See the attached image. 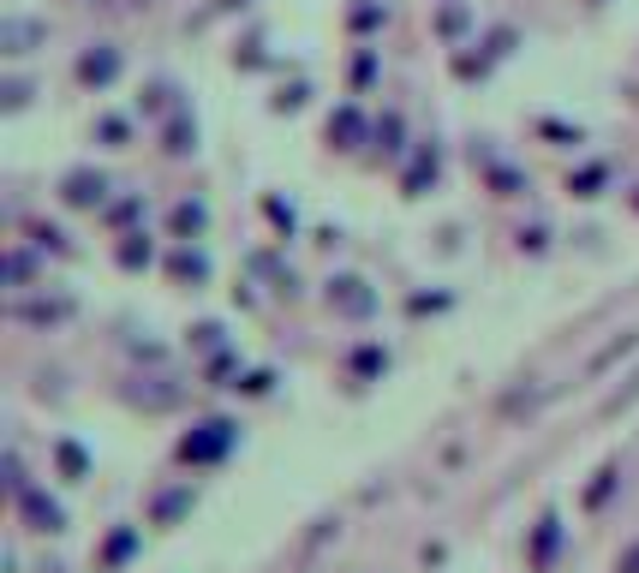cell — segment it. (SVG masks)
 <instances>
[{"instance_id": "6da1fadb", "label": "cell", "mask_w": 639, "mask_h": 573, "mask_svg": "<svg viewBox=\"0 0 639 573\" xmlns=\"http://www.w3.org/2000/svg\"><path fill=\"white\" fill-rule=\"evenodd\" d=\"M234 442H239V430L227 425V418H203V425H191V437L180 442V461L186 466H215Z\"/></svg>"}, {"instance_id": "7a4b0ae2", "label": "cell", "mask_w": 639, "mask_h": 573, "mask_svg": "<svg viewBox=\"0 0 639 573\" xmlns=\"http://www.w3.org/2000/svg\"><path fill=\"white\" fill-rule=\"evenodd\" d=\"M60 198H67L72 210H96V203L108 198V180H102L96 168H72L67 180H60Z\"/></svg>"}, {"instance_id": "3957f363", "label": "cell", "mask_w": 639, "mask_h": 573, "mask_svg": "<svg viewBox=\"0 0 639 573\" xmlns=\"http://www.w3.org/2000/svg\"><path fill=\"white\" fill-rule=\"evenodd\" d=\"M114 79H120V48L96 43L91 55L79 60V84H91V91H102V84H114Z\"/></svg>"}, {"instance_id": "277c9868", "label": "cell", "mask_w": 639, "mask_h": 573, "mask_svg": "<svg viewBox=\"0 0 639 573\" xmlns=\"http://www.w3.org/2000/svg\"><path fill=\"white\" fill-rule=\"evenodd\" d=\"M329 305H341V311H347V317H365L377 299H370V293H365V282H353V275H341V282H329Z\"/></svg>"}, {"instance_id": "5b68a950", "label": "cell", "mask_w": 639, "mask_h": 573, "mask_svg": "<svg viewBox=\"0 0 639 573\" xmlns=\"http://www.w3.org/2000/svg\"><path fill=\"white\" fill-rule=\"evenodd\" d=\"M19 508H24V520H31V532H60V508L48 502V496L19 490Z\"/></svg>"}, {"instance_id": "8992f818", "label": "cell", "mask_w": 639, "mask_h": 573, "mask_svg": "<svg viewBox=\"0 0 639 573\" xmlns=\"http://www.w3.org/2000/svg\"><path fill=\"white\" fill-rule=\"evenodd\" d=\"M359 138H365L359 108H335V114H329V144H335V150H353Z\"/></svg>"}, {"instance_id": "52a82bcc", "label": "cell", "mask_w": 639, "mask_h": 573, "mask_svg": "<svg viewBox=\"0 0 639 573\" xmlns=\"http://www.w3.org/2000/svg\"><path fill=\"white\" fill-rule=\"evenodd\" d=\"M556 544H561V520H539V532H532V568H549L556 562Z\"/></svg>"}, {"instance_id": "ba28073f", "label": "cell", "mask_w": 639, "mask_h": 573, "mask_svg": "<svg viewBox=\"0 0 639 573\" xmlns=\"http://www.w3.org/2000/svg\"><path fill=\"white\" fill-rule=\"evenodd\" d=\"M168 270H174V282H210V258H203V251H174L168 258Z\"/></svg>"}, {"instance_id": "9c48e42d", "label": "cell", "mask_w": 639, "mask_h": 573, "mask_svg": "<svg viewBox=\"0 0 639 573\" xmlns=\"http://www.w3.org/2000/svg\"><path fill=\"white\" fill-rule=\"evenodd\" d=\"M437 168H442V156H437V144H425L413 156V168H406V191H425L430 180H437Z\"/></svg>"}, {"instance_id": "30bf717a", "label": "cell", "mask_w": 639, "mask_h": 573, "mask_svg": "<svg viewBox=\"0 0 639 573\" xmlns=\"http://www.w3.org/2000/svg\"><path fill=\"white\" fill-rule=\"evenodd\" d=\"M36 36H43V31H36L31 19H7V24H0V48H7V55H24Z\"/></svg>"}, {"instance_id": "8fae6325", "label": "cell", "mask_w": 639, "mask_h": 573, "mask_svg": "<svg viewBox=\"0 0 639 573\" xmlns=\"http://www.w3.org/2000/svg\"><path fill=\"white\" fill-rule=\"evenodd\" d=\"M203 222H210V210H203V203H174V234H180V239L203 234Z\"/></svg>"}, {"instance_id": "7c38bea8", "label": "cell", "mask_w": 639, "mask_h": 573, "mask_svg": "<svg viewBox=\"0 0 639 573\" xmlns=\"http://www.w3.org/2000/svg\"><path fill=\"white\" fill-rule=\"evenodd\" d=\"M150 258H156V246H150L144 234H126V246H120V263H126V270H150Z\"/></svg>"}, {"instance_id": "4fadbf2b", "label": "cell", "mask_w": 639, "mask_h": 573, "mask_svg": "<svg viewBox=\"0 0 639 573\" xmlns=\"http://www.w3.org/2000/svg\"><path fill=\"white\" fill-rule=\"evenodd\" d=\"M60 473H67V478H84V473H91V461H84V449H79V442H60Z\"/></svg>"}, {"instance_id": "5bb4252c", "label": "cell", "mask_w": 639, "mask_h": 573, "mask_svg": "<svg viewBox=\"0 0 639 573\" xmlns=\"http://www.w3.org/2000/svg\"><path fill=\"white\" fill-rule=\"evenodd\" d=\"M180 508H191V490H168V496L156 502V526H168V520L180 514Z\"/></svg>"}, {"instance_id": "9a60e30c", "label": "cell", "mask_w": 639, "mask_h": 573, "mask_svg": "<svg viewBox=\"0 0 639 573\" xmlns=\"http://www.w3.org/2000/svg\"><path fill=\"white\" fill-rule=\"evenodd\" d=\"M191 138H198V126H191L186 114H180V120L168 126V150H174V156H186V150H191Z\"/></svg>"}, {"instance_id": "2e32d148", "label": "cell", "mask_w": 639, "mask_h": 573, "mask_svg": "<svg viewBox=\"0 0 639 573\" xmlns=\"http://www.w3.org/2000/svg\"><path fill=\"white\" fill-rule=\"evenodd\" d=\"M610 484H616V466H604V473H597V484H592V490H585V508H604Z\"/></svg>"}, {"instance_id": "e0dca14e", "label": "cell", "mask_w": 639, "mask_h": 573, "mask_svg": "<svg viewBox=\"0 0 639 573\" xmlns=\"http://www.w3.org/2000/svg\"><path fill=\"white\" fill-rule=\"evenodd\" d=\"M377 138H382V150H401V114H382Z\"/></svg>"}, {"instance_id": "ac0fdd59", "label": "cell", "mask_w": 639, "mask_h": 573, "mask_svg": "<svg viewBox=\"0 0 639 573\" xmlns=\"http://www.w3.org/2000/svg\"><path fill=\"white\" fill-rule=\"evenodd\" d=\"M132 544H138V532H114V538H108V562H126Z\"/></svg>"}, {"instance_id": "d6986e66", "label": "cell", "mask_w": 639, "mask_h": 573, "mask_svg": "<svg viewBox=\"0 0 639 573\" xmlns=\"http://www.w3.org/2000/svg\"><path fill=\"white\" fill-rule=\"evenodd\" d=\"M597 186H604V168H585V174H580V180H573V191H580V198H592V191H597Z\"/></svg>"}, {"instance_id": "ffe728a7", "label": "cell", "mask_w": 639, "mask_h": 573, "mask_svg": "<svg viewBox=\"0 0 639 573\" xmlns=\"http://www.w3.org/2000/svg\"><path fill=\"white\" fill-rule=\"evenodd\" d=\"M370 24H382V7H353V31H370Z\"/></svg>"}, {"instance_id": "44dd1931", "label": "cell", "mask_w": 639, "mask_h": 573, "mask_svg": "<svg viewBox=\"0 0 639 573\" xmlns=\"http://www.w3.org/2000/svg\"><path fill=\"white\" fill-rule=\"evenodd\" d=\"M437 24H442V36H454L460 24H466V7H449V12H442V19H437Z\"/></svg>"}, {"instance_id": "7402d4cb", "label": "cell", "mask_w": 639, "mask_h": 573, "mask_svg": "<svg viewBox=\"0 0 639 573\" xmlns=\"http://www.w3.org/2000/svg\"><path fill=\"white\" fill-rule=\"evenodd\" d=\"M7 275H12V282H24V275H31V258H24V251H12V258H7Z\"/></svg>"}, {"instance_id": "603a6c76", "label": "cell", "mask_w": 639, "mask_h": 573, "mask_svg": "<svg viewBox=\"0 0 639 573\" xmlns=\"http://www.w3.org/2000/svg\"><path fill=\"white\" fill-rule=\"evenodd\" d=\"M299 102H305V84H293V91L275 96V108H299Z\"/></svg>"}, {"instance_id": "cb8c5ba5", "label": "cell", "mask_w": 639, "mask_h": 573, "mask_svg": "<svg viewBox=\"0 0 639 573\" xmlns=\"http://www.w3.org/2000/svg\"><path fill=\"white\" fill-rule=\"evenodd\" d=\"M270 222H275V227H293V210H287V203H275V198H270Z\"/></svg>"}, {"instance_id": "d4e9b609", "label": "cell", "mask_w": 639, "mask_h": 573, "mask_svg": "<svg viewBox=\"0 0 639 573\" xmlns=\"http://www.w3.org/2000/svg\"><path fill=\"white\" fill-rule=\"evenodd\" d=\"M616 573H639V544H634V550H628V556H622V562H616Z\"/></svg>"}, {"instance_id": "484cf974", "label": "cell", "mask_w": 639, "mask_h": 573, "mask_svg": "<svg viewBox=\"0 0 639 573\" xmlns=\"http://www.w3.org/2000/svg\"><path fill=\"white\" fill-rule=\"evenodd\" d=\"M634 210H639V191H634Z\"/></svg>"}]
</instances>
